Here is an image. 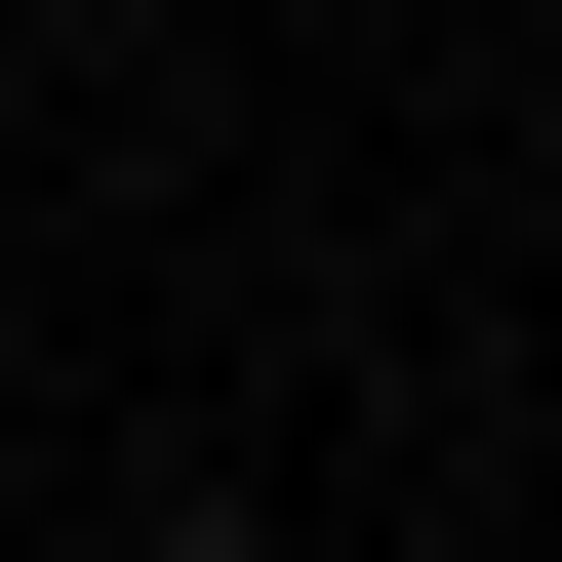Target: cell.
I'll return each instance as SVG.
<instances>
[{"label": "cell", "mask_w": 562, "mask_h": 562, "mask_svg": "<svg viewBox=\"0 0 562 562\" xmlns=\"http://www.w3.org/2000/svg\"><path fill=\"white\" fill-rule=\"evenodd\" d=\"M121 562H281V522H241V482H201V522H121Z\"/></svg>", "instance_id": "1"}]
</instances>
